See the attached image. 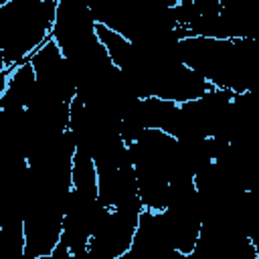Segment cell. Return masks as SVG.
Masks as SVG:
<instances>
[{
  "mask_svg": "<svg viewBox=\"0 0 259 259\" xmlns=\"http://www.w3.org/2000/svg\"><path fill=\"white\" fill-rule=\"evenodd\" d=\"M57 0H10L0 6V71H10L45 45L55 26Z\"/></svg>",
  "mask_w": 259,
  "mask_h": 259,
  "instance_id": "1",
  "label": "cell"
},
{
  "mask_svg": "<svg viewBox=\"0 0 259 259\" xmlns=\"http://www.w3.org/2000/svg\"><path fill=\"white\" fill-rule=\"evenodd\" d=\"M71 180H73V188L85 196H99V188H97V166L93 160V154L87 150L77 148L75 156H73V164H71Z\"/></svg>",
  "mask_w": 259,
  "mask_h": 259,
  "instance_id": "2",
  "label": "cell"
}]
</instances>
